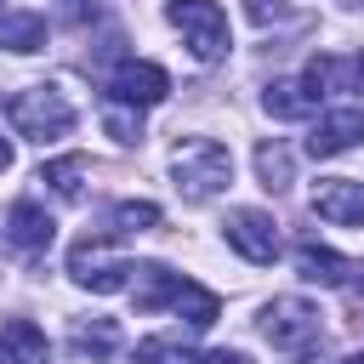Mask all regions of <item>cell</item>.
Masks as SVG:
<instances>
[{
    "instance_id": "cell-1",
    "label": "cell",
    "mask_w": 364,
    "mask_h": 364,
    "mask_svg": "<svg viewBox=\"0 0 364 364\" xmlns=\"http://www.w3.org/2000/svg\"><path fill=\"white\" fill-rule=\"evenodd\" d=\"M171 176H176V193L182 199H216L228 182H233V154L216 142V136H188L171 148Z\"/></svg>"
},
{
    "instance_id": "cell-2",
    "label": "cell",
    "mask_w": 364,
    "mask_h": 364,
    "mask_svg": "<svg viewBox=\"0 0 364 364\" xmlns=\"http://www.w3.org/2000/svg\"><path fill=\"white\" fill-rule=\"evenodd\" d=\"M6 119H11V131L28 136V142H63L80 114H74L68 91H57V85H28V91H17V97L6 102Z\"/></svg>"
},
{
    "instance_id": "cell-3",
    "label": "cell",
    "mask_w": 364,
    "mask_h": 364,
    "mask_svg": "<svg viewBox=\"0 0 364 364\" xmlns=\"http://www.w3.org/2000/svg\"><path fill=\"white\" fill-rule=\"evenodd\" d=\"M165 17L182 28V46L199 63H222L228 57V11L216 0H171Z\"/></svg>"
},
{
    "instance_id": "cell-4",
    "label": "cell",
    "mask_w": 364,
    "mask_h": 364,
    "mask_svg": "<svg viewBox=\"0 0 364 364\" xmlns=\"http://www.w3.org/2000/svg\"><path fill=\"white\" fill-rule=\"evenodd\" d=\"M68 273H74V284H85V290H97V296H114V290H125L131 284V262L108 245V239H80L74 250H68Z\"/></svg>"
},
{
    "instance_id": "cell-5",
    "label": "cell",
    "mask_w": 364,
    "mask_h": 364,
    "mask_svg": "<svg viewBox=\"0 0 364 364\" xmlns=\"http://www.w3.org/2000/svg\"><path fill=\"white\" fill-rule=\"evenodd\" d=\"M262 336L279 347V353H301L318 341V307L301 301V296H273L262 307Z\"/></svg>"
},
{
    "instance_id": "cell-6",
    "label": "cell",
    "mask_w": 364,
    "mask_h": 364,
    "mask_svg": "<svg viewBox=\"0 0 364 364\" xmlns=\"http://www.w3.org/2000/svg\"><path fill=\"white\" fill-rule=\"evenodd\" d=\"M222 233H228V245L245 256V262H256V267H267L273 256H279V228H273V216L267 210H228V222H222Z\"/></svg>"
},
{
    "instance_id": "cell-7",
    "label": "cell",
    "mask_w": 364,
    "mask_h": 364,
    "mask_svg": "<svg viewBox=\"0 0 364 364\" xmlns=\"http://www.w3.org/2000/svg\"><path fill=\"white\" fill-rule=\"evenodd\" d=\"M108 91H114V102H125V108H154V102L171 97V74H165L159 63H119L114 80H108Z\"/></svg>"
},
{
    "instance_id": "cell-8",
    "label": "cell",
    "mask_w": 364,
    "mask_h": 364,
    "mask_svg": "<svg viewBox=\"0 0 364 364\" xmlns=\"http://www.w3.org/2000/svg\"><path fill=\"white\" fill-rule=\"evenodd\" d=\"M313 210L336 228H364V182L353 176H318L313 182Z\"/></svg>"
},
{
    "instance_id": "cell-9",
    "label": "cell",
    "mask_w": 364,
    "mask_h": 364,
    "mask_svg": "<svg viewBox=\"0 0 364 364\" xmlns=\"http://www.w3.org/2000/svg\"><path fill=\"white\" fill-rule=\"evenodd\" d=\"M358 142H364V108H330V114H318V125L307 136V154L313 159H336V154H347Z\"/></svg>"
},
{
    "instance_id": "cell-10",
    "label": "cell",
    "mask_w": 364,
    "mask_h": 364,
    "mask_svg": "<svg viewBox=\"0 0 364 364\" xmlns=\"http://www.w3.org/2000/svg\"><path fill=\"white\" fill-rule=\"evenodd\" d=\"M6 239H11L17 250H46V245L57 239V222H51L34 199H17V205L6 210Z\"/></svg>"
},
{
    "instance_id": "cell-11",
    "label": "cell",
    "mask_w": 364,
    "mask_h": 364,
    "mask_svg": "<svg viewBox=\"0 0 364 364\" xmlns=\"http://www.w3.org/2000/svg\"><path fill=\"white\" fill-rule=\"evenodd\" d=\"M296 273H301L307 284L336 290V284H347L353 262H347V256H336V250H324V245H296Z\"/></svg>"
},
{
    "instance_id": "cell-12",
    "label": "cell",
    "mask_w": 364,
    "mask_h": 364,
    "mask_svg": "<svg viewBox=\"0 0 364 364\" xmlns=\"http://www.w3.org/2000/svg\"><path fill=\"white\" fill-rule=\"evenodd\" d=\"M262 108H267L273 119H307V114L318 108V97H313L301 80H273V85L262 91Z\"/></svg>"
},
{
    "instance_id": "cell-13",
    "label": "cell",
    "mask_w": 364,
    "mask_h": 364,
    "mask_svg": "<svg viewBox=\"0 0 364 364\" xmlns=\"http://www.w3.org/2000/svg\"><path fill=\"white\" fill-rule=\"evenodd\" d=\"M176 290H182V273H171L165 262L136 267V307H142V313H154L159 301H176Z\"/></svg>"
},
{
    "instance_id": "cell-14",
    "label": "cell",
    "mask_w": 364,
    "mask_h": 364,
    "mask_svg": "<svg viewBox=\"0 0 364 364\" xmlns=\"http://www.w3.org/2000/svg\"><path fill=\"white\" fill-rule=\"evenodd\" d=\"M0 46L6 51H40L46 46V17L40 11H6L0 17Z\"/></svg>"
},
{
    "instance_id": "cell-15",
    "label": "cell",
    "mask_w": 364,
    "mask_h": 364,
    "mask_svg": "<svg viewBox=\"0 0 364 364\" xmlns=\"http://www.w3.org/2000/svg\"><path fill=\"white\" fill-rule=\"evenodd\" d=\"M171 307H176V313H182L193 330H210V324H216V313H222V301H216L210 290L188 284V279H182V290H176V301H171Z\"/></svg>"
},
{
    "instance_id": "cell-16",
    "label": "cell",
    "mask_w": 364,
    "mask_h": 364,
    "mask_svg": "<svg viewBox=\"0 0 364 364\" xmlns=\"http://www.w3.org/2000/svg\"><path fill=\"white\" fill-rule=\"evenodd\" d=\"M256 176H262L267 193H284L290 188V148L284 142H262L256 148Z\"/></svg>"
},
{
    "instance_id": "cell-17",
    "label": "cell",
    "mask_w": 364,
    "mask_h": 364,
    "mask_svg": "<svg viewBox=\"0 0 364 364\" xmlns=\"http://www.w3.org/2000/svg\"><path fill=\"white\" fill-rule=\"evenodd\" d=\"M80 176H85V159H80V154L51 159V165L40 171V182H51V193H57V199H80Z\"/></svg>"
},
{
    "instance_id": "cell-18",
    "label": "cell",
    "mask_w": 364,
    "mask_h": 364,
    "mask_svg": "<svg viewBox=\"0 0 364 364\" xmlns=\"http://www.w3.org/2000/svg\"><path fill=\"white\" fill-rule=\"evenodd\" d=\"M74 347L91 353V358H108V353L119 347V324H114V318H91V324H80V330H74Z\"/></svg>"
},
{
    "instance_id": "cell-19",
    "label": "cell",
    "mask_w": 364,
    "mask_h": 364,
    "mask_svg": "<svg viewBox=\"0 0 364 364\" xmlns=\"http://www.w3.org/2000/svg\"><path fill=\"white\" fill-rule=\"evenodd\" d=\"M131 364H199V358H193L182 341H171V336H148V341H136Z\"/></svg>"
},
{
    "instance_id": "cell-20",
    "label": "cell",
    "mask_w": 364,
    "mask_h": 364,
    "mask_svg": "<svg viewBox=\"0 0 364 364\" xmlns=\"http://www.w3.org/2000/svg\"><path fill=\"white\" fill-rule=\"evenodd\" d=\"M148 228H159V205H154V199H125V205H114V233H148Z\"/></svg>"
},
{
    "instance_id": "cell-21",
    "label": "cell",
    "mask_w": 364,
    "mask_h": 364,
    "mask_svg": "<svg viewBox=\"0 0 364 364\" xmlns=\"http://www.w3.org/2000/svg\"><path fill=\"white\" fill-rule=\"evenodd\" d=\"M6 347H11L17 358H40V353H46V336H40L28 318H11V324H6Z\"/></svg>"
},
{
    "instance_id": "cell-22",
    "label": "cell",
    "mask_w": 364,
    "mask_h": 364,
    "mask_svg": "<svg viewBox=\"0 0 364 364\" xmlns=\"http://www.w3.org/2000/svg\"><path fill=\"white\" fill-rule=\"evenodd\" d=\"M102 125H108L114 142H136V136H142V114H125V108H108Z\"/></svg>"
},
{
    "instance_id": "cell-23",
    "label": "cell",
    "mask_w": 364,
    "mask_h": 364,
    "mask_svg": "<svg viewBox=\"0 0 364 364\" xmlns=\"http://www.w3.org/2000/svg\"><path fill=\"white\" fill-rule=\"evenodd\" d=\"M245 11H250V23H284L290 17V0H245Z\"/></svg>"
},
{
    "instance_id": "cell-24",
    "label": "cell",
    "mask_w": 364,
    "mask_h": 364,
    "mask_svg": "<svg viewBox=\"0 0 364 364\" xmlns=\"http://www.w3.org/2000/svg\"><path fill=\"white\" fill-rule=\"evenodd\" d=\"M199 364H250V358H245V353H228V347H216V353H205Z\"/></svg>"
},
{
    "instance_id": "cell-25",
    "label": "cell",
    "mask_w": 364,
    "mask_h": 364,
    "mask_svg": "<svg viewBox=\"0 0 364 364\" xmlns=\"http://www.w3.org/2000/svg\"><path fill=\"white\" fill-rule=\"evenodd\" d=\"M6 165H11V142L0 136V171H6Z\"/></svg>"
},
{
    "instance_id": "cell-26",
    "label": "cell",
    "mask_w": 364,
    "mask_h": 364,
    "mask_svg": "<svg viewBox=\"0 0 364 364\" xmlns=\"http://www.w3.org/2000/svg\"><path fill=\"white\" fill-rule=\"evenodd\" d=\"M341 364H364V353H347V358H341Z\"/></svg>"
},
{
    "instance_id": "cell-27",
    "label": "cell",
    "mask_w": 364,
    "mask_h": 364,
    "mask_svg": "<svg viewBox=\"0 0 364 364\" xmlns=\"http://www.w3.org/2000/svg\"><path fill=\"white\" fill-rule=\"evenodd\" d=\"M0 364H11V347H6V341H0Z\"/></svg>"
}]
</instances>
